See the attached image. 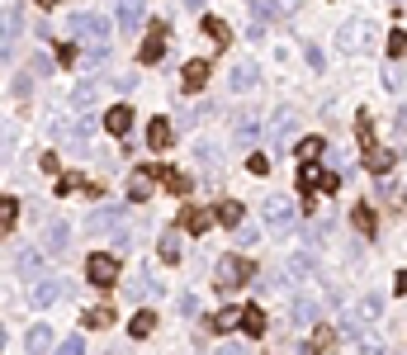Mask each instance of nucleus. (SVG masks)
Listing matches in <instances>:
<instances>
[{"mask_svg":"<svg viewBox=\"0 0 407 355\" xmlns=\"http://www.w3.org/2000/svg\"><path fill=\"white\" fill-rule=\"evenodd\" d=\"M24 28V15H19V5H0V38H15Z\"/></svg>","mask_w":407,"mask_h":355,"instance_id":"obj_18","label":"nucleus"},{"mask_svg":"<svg viewBox=\"0 0 407 355\" xmlns=\"http://www.w3.org/2000/svg\"><path fill=\"white\" fill-rule=\"evenodd\" d=\"M398 294H407V270H403V275H398Z\"/></svg>","mask_w":407,"mask_h":355,"instance_id":"obj_48","label":"nucleus"},{"mask_svg":"<svg viewBox=\"0 0 407 355\" xmlns=\"http://www.w3.org/2000/svg\"><path fill=\"white\" fill-rule=\"evenodd\" d=\"M218 355H246V346H237V341H223V346H218Z\"/></svg>","mask_w":407,"mask_h":355,"instance_id":"obj_46","label":"nucleus"},{"mask_svg":"<svg viewBox=\"0 0 407 355\" xmlns=\"http://www.w3.org/2000/svg\"><path fill=\"white\" fill-rule=\"evenodd\" d=\"M19 270H24V275L38 270V251H19Z\"/></svg>","mask_w":407,"mask_h":355,"instance_id":"obj_41","label":"nucleus"},{"mask_svg":"<svg viewBox=\"0 0 407 355\" xmlns=\"http://www.w3.org/2000/svg\"><path fill=\"white\" fill-rule=\"evenodd\" d=\"M237 242H242V246L256 242V227H251V223H242V227H237Z\"/></svg>","mask_w":407,"mask_h":355,"instance_id":"obj_45","label":"nucleus"},{"mask_svg":"<svg viewBox=\"0 0 407 355\" xmlns=\"http://www.w3.org/2000/svg\"><path fill=\"white\" fill-rule=\"evenodd\" d=\"M294 152H299L303 162H313V157H322V137H299V142H294Z\"/></svg>","mask_w":407,"mask_h":355,"instance_id":"obj_32","label":"nucleus"},{"mask_svg":"<svg viewBox=\"0 0 407 355\" xmlns=\"http://www.w3.org/2000/svg\"><path fill=\"white\" fill-rule=\"evenodd\" d=\"M157 251H162V261H180V227H171V232H162V242H157Z\"/></svg>","mask_w":407,"mask_h":355,"instance_id":"obj_27","label":"nucleus"},{"mask_svg":"<svg viewBox=\"0 0 407 355\" xmlns=\"http://www.w3.org/2000/svg\"><path fill=\"white\" fill-rule=\"evenodd\" d=\"M128 331H133L137 341H142V336H152V331H157V313H152V308H142L133 322H128Z\"/></svg>","mask_w":407,"mask_h":355,"instance_id":"obj_26","label":"nucleus"},{"mask_svg":"<svg viewBox=\"0 0 407 355\" xmlns=\"http://www.w3.org/2000/svg\"><path fill=\"white\" fill-rule=\"evenodd\" d=\"M365 166H370L374 175H388V171H393V152H388V147H370V152H365Z\"/></svg>","mask_w":407,"mask_h":355,"instance_id":"obj_22","label":"nucleus"},{"mask_svg":"<svg viewBox=\"0 0 407 355\" xmlns=\"http://www.w3.org/2000/svg\"><path fill=\"white\" fill-rule=\"evenodd\" d=\"M109 322H114L109 308H90V313H85V327H109Z\"/></svg>","mask_w":407,"mask_h":355,"instance_id":"obj_35","label":"nucleus"},{"mask_svg":"<svg viewBox=\"0 0 407 355\" xmlns=\"http://www.w3.org/2000/svg\"><path fill=\"white\" fill-rule=\"evenodd\" d=\"M294 133H299V110H294V105H279V110H275V119H270V142H279V147H284Z\"/></svg>","mask_w":407,"mask_h":355,"instance_id":"obj_6","label":"nucleus"},{"mask_svg":"<svg viewBox=\"0 0 407 355\" xmlns=\"http://www.w3.org/2000/svg\"><path fill=\"white\" fill-rule=\"evenodd\" d=\"M214 218L218 214H209V209H185V214H180V232H194V237H199V232H209Z\"/></svg>","mask_w":407,"mask_h":355,"instance_id":"obj_11","label":"nucleus"},{"mask_svg":"<svg viewBox=\"0 0 407 355\" xmlns=\"http://www.w3.org/2000/svg\"><path fill=\"white\" fill-rule=\"evenodd\" d=\"M0 346H5V327H0Z\"/></svg>","mask_w":407,"mask_h":355,"instance_id":"obj_50","label":"nucleus"},{"mask_svg":"<svg viewBox=\"0 0 407 355\" xmlns=\"http://www.w3.org/2000/svg\"><path fill=\"white\" fill-rule=\"evenodd\" d=\"M57 355H85V351H81V336H71V341H62V346H57Z\"/></svg>","mask_w":407,"mask_h":355,"instance_id":"obj_43","label":"nucleus"},{"mask_svg":"<svg viewBox=\"0 0 407 355\" xmlns=\"http://www.w3.org/2000/svg\"><path fill=\"white\" fill-rule=\"evenodd\" d=\"M246 275H251V261H246V256H232V251H227V256L218 261L214 279H218V289H223V294H232V289L242 284Z\"/></svg>","mask_w":407,"mask_h":355,"instance_id":"obj_3","label":"nucleus"},{"mask_svg":"<svg viewBox=\"0 0 407 355\" xmlns=\"http://www.w3.org/2000/svg\"><path fill=\"white\" fill-rule=\"evenodd\" d=\"M246 142H256V123H251V119L237 128V147H246Z\"/></svg>","mask_w":407,"mask_h":355,"instance_id":"obj_42","label":"nucleus"},{"mask_svg":"<svg viewBox=\"0 0 407 355\" xmlns=\"http://www.w3.org/2000/svg\"><path fill=\"white\" fill-rule=\"evenodd\" d=\"M53 346H57V336H53V327H48V322L28 327V336H24V351H28V355H48Z\"/></svg>","mask_w":407,"mask_h":355,"instance_id":"obj_8","label":"nucleus"},{"mask_svg":"<svg viewBox=\"0 0 407 355\" xmlns=\"http://www.w3.org/2000/svg\"><path fill=\"white\" fill-rule=\"evenodd\" d=\"M114 218H123V209H119V204H105V209H95V214H90V227H95V232H109Z\"/></svg>","mask_w":407,"mask_h":355,"instance_id":"obj_24","label":"nucleus"},{"mask_svg":"<svg viewBox=\"0 0 407 355\" xmlns=\"http://www.w3.org/2000/svg\"><path fill=\"white\" fill-rule=\"evenodd\" d=\"M360 28H365V24H346L341 33H336V38H341V48H351V53L365 48V33H360Z\"/></svg>","mask_w":407,"mask_h":355,"instance_id":"obj_30","label":"nucleus"},{"mask_svg":"<svg viewBox=\"0 0 407 355\" xmlns=\"http://www.w3.org/2000/svg\"><path fill=\"white\" fill-rule=\"evenodd\" d=\"M95 100H100V81H81V85H76V95H71L76 110H90Z\"/></svg>","mask_w":407,"mask_h":355,"instance_id":"obj_25","label":"nucleus"},{"mask_svg":"<svg viewBox=\"0 0 407 355\" xmlns=\"http://www.w3.org/2000/svg\"><path fill=\"white\" fill-rule=\"evenodd\" d=\"M180 5H185V10H204V0H180Z\"/></svg>","mask_w":407,"mask_h":355,"instance_id":"obj_47","label":"nucleus"},{"mask_svg":"<svg viewBox=\"0 0 407 355\" xmlns=\"http://www.w3.org/2000/svg\"><path fill=\"white\" fill-rule=\"evenodd\" d=\"M388 53H393V57L407 53V33H403V28H398V33H388Z\"/></svg>","mask_w":407,"mask_h":355,"instance_id":"obj_40","label":"nucleus"},{"mask_svg":"<svg viewBox=\"0 0 407 355\" xmlns=\"http://www.w3.org/2000/svg\"><path fill=\"white\" fill-rule=\"evenodd\" d=\"M246 166H251V175H266V171H270V157H266V152H251Z\"/></svg>","mask_w":407,"mask_h":355,"instance_id":"obj_38","label":"nucleus"},{"mask_svg":"<svg viewBox=\"0 0 407 355\" xmlns=\"http://www.w3.org/2000/svg\"><path fill=\"white\" fill-rule=\"evenodd\" d=\"M204 33H209L214 43H227V24H223V19H204Z\"/></svg>","mask_w":407,"mask_h":355,"instance_id":"obj_36","label":"nucleus"},{"mask_svg":"<svg viewBox=\"0 0 407 355\" xmlns=\"http://www.w3.org/2000/svg\"><path fill=\"white\" fill-rule=\"evenodd\" d=\"M85 279L100 284V289H109V284L119 279V256H90V261H85Z\"/></svg>","mask_w":407,"mask_h":355,"instance_id":"obj_5","label":"nucleus"},{"mask_svg":"<svg viewBox=\"0 0 407 355\" xmlns=\"http://www.w3.org/2000/svg\"><path fill=\"white\" fill-rule=\"evenodd\" d=\"M38 5H43V10H53V5H57V0H38Z\"/></svg>","mask_w":407,"mask_h":355,"instance_id":"obj_49","label":"nucleus"},{"mask_svg":"<svg viewBox=\"0 0 407 355\" xmlns=\"http://www.w3.org/2000/svg\"><path fill=\"white\" fill-rule=\"evenodd\" d=\"M28 299H33V303H53V299H62V284H57V279H38Z\"/></svg>","mask_w":407,"mask_h":355,"instance_id":"obj_28","label":"nucleus"},{"mask_svg":"<svg viewBox=\"0 0 407 355\" xmlns=\"http://www.w3.org/2000/svg\"><path fill=\"white\" fill-rule=\"evenodd\" d=\"M232 322H242V313H232V308H223V313L214 318V327H218V331H227Z\"/></svg>","mask_w":407,"mask_h":355,"instance_id":"obj_39","label":"nucleus"},{"mask_svg":"<svg viewBox=\"0 0 407 355\" xmlns=\"http://www.w3.org/2000/svg\"><path fill=\"white\" fill-rule=\"evenodd\" d=\"M71 33H76V43H85V48H90V53H105V43H109V33H114V24H109L105 15H90V10H76V15H71Z\"/></svg>","mask_w":407,"mask_h":355,"instance_id":"obj_1","label":"nucleus"},{"mask_svg":"<svg viewBox=\"0 0 407 355\" xmlns=\"http://www.w3.org/2000/svg\"><path fill=\"white\" fill-rule=\"evenodd\" d=\"M162 180H166L175 194H190V175H185V171H162Z\"/></svg>","mask_w":407,"mask_h":355,"instance_id":"obj_33","label":"nucleus"},{"mask_svg":"<svg viewBox=\"0 0 407 355\" xmlns=\"http://www.w3.org/2000/svg\"><path fill=\"white\" fill-rule=\"evenodd\" d=\"M318 318H322V308L308 299V294H299V299H294V322H299V327H318Z\"/></svg>","mask_w":407,"mask_h":355,"instance_id":"obj_14","label":"nucleus"},{"mask_svg":"<svg viewBox=\"0 0 407 355\" xmlns=\"http://www.w3.org/2000/svg\"><path fill=\"white\" fill-rule=\"evenodd\" d=\"M237 327H242L246 336H266V308H261V303L242 308V322H237Z\"/></svg>","mask_w":407,"mask_h":355,"instance_id":"obj_12","label":"nucleus"},{"mask_svg":"<svg viewBox=\"0 0 407 355\" xmlns=\"http://www.w3.org/2000/svg\"><path fill=\"white\" fill-rule=\"evenodd\" d=\"M142 10H147V0H119V33L142 24Z\"/></svg>","mask_w":407,"mask_h":355,"instance_id":"obj_10","label":"nucleus"},{"mask_svg":"<svg viewBox=\"0 0 407 355\" xmlns=\"http://www.w3.org/2000/svg\"><path fill=\"white\" fill-rule=\"evenodd\" d=\"M147 147H152V152L171 147V123H166V119H152V123H147Z\"/></svg>","mask_w":407,"mask_h":355,"instance_id":"obj_20","label":"nucleus"},{"mask_svg":"<svg viewBox=\"0 0 407 355\" xmlns=\"http://www.w3.org/2000/svg\"><path fill=\"white\" fill-rule=\"evenodd\" d=\"M261 214H266V227H275V232H284V227L294 223V204H289L284 194H266Z\"/></svg>","mask_w":407,"mask_h":355,"instance_id":"obj_4","label":"nucleus"},{"mask_svg":"<svg viewBox=\"0 0 407 355\" xmlns=\"http://www.w3.org/2000/svg\"><path fill=\"white\" fill-rule=\"evenodd\" d=\"M162 53H166V28L157 24L147 38H142V53H137V62H142V67H152V62H162Z\"/></svg>","mask_w":407,"mask_h":355,"instance_id":"obj_9","label":"nucleus"},{"mask_svg":"<svg viewBox=\"0 0 407 355\" xmlns=\"http://www.w3.org/2000/svg\"><path fill=\"white\" fill-rule=\"evenodd\" d=\"M67 137H71V147H81V152H85V142H90V123L81 119V123H76V128H71Z\"/></svg>","mask_w":407,"mask_h":355,"instance_id":"obj_37","label":"nucleus"},{"mask_svg":"<svg viewBox=\"0 0 407 355\" xmlns=\"http://www.w3.org/2000/svg\"><path fill=\"white\" fill-rule=\"evenodd\" d=\"M194 152H199V162H204V166H214V162H218V152H214V147H209V142H199Z\"/></svg>","mask_w":407,"mask_h":355,"instance_id":"obj_44","label":"nucleus"},{"mask_svg":"<svg viewBox=\"0 0 407 355\" xmlns=\"http://www.w3.org/2000/svg\"><path fill=\"white\" fill-rule=\"evenodd\" d=\"M128 199H137V204L152 199V171H133L128 175Z\"/></svg>","mask_w":407,"mask_h":355,"instance_id":"obj_21","label":"nucleus"},{"mask_svg":"<svg viewBox=\"0 0 407 355\" xmlns=\"http://www.w3.org/2000/svg\"><path fill=\"white\" fill-rule=\"evenodd\" d=\"M336 341H341V331H336V327H318V336H313L308 351H313V355H331V351H336Z\"/></svg>","mask_w":407,"mask_h":355,"instance_id":"obj_23","label":"nucleus"},{"mask_svg":"<svg viewBox=\"0 0 407 355\" xmlns=\"http://www.w3.org/2000/svg\"><path fill=\"white\" fill-rule=\"evenodd\" d=\"M322 175H327V171H318L313 162H303V171H299V190H303V199H313V190H322Z\"/></svg>","mask_w":407,"mask_h":355,"instance_id":"obj_19","label":"nucleus"},{"mask_svg":"<svg viewBox=\"0 0 407 355\" xmlns=\"http://www.w3.org/2000/svg\"><path fill=\"white\" fill-rule=\"evenodd\" d=\"M383 313V299H374V294H365V299L351 303V313H346V322H341V331L351 336V341H365V327L374 322Z\"/></svg>","mask_w":407,"mask_h":355,"instance_id":"obj_2","label":"nucleus"},{"mask_svg":"<svg viewBox=\"0 0 407 355\" xmlns=\"http://www.w3.org/2000/svg\"><path fill=\"white\" fill-rule=\"evenodd\" d=\"M180 81L190 85V90H199V85L209 81V62H204V57H190V62H185V71H180Z\"/></svg>","mask_w":407,"mask_h":355,"instance_id":"obj_17","label":"nucleus"},{"mask_svg":"<svg viewBox=\"0 0 407 355\" xmlns=\"http://www.w3.org/2000/svg\"><path fill=\"white\" fill-rule=\"evenodd\" d=\"M261 81V67H256V62H237V67H232V90H251V85Z\"/></svg>","mask_w":407,"mask_h":355,"instance_id":"obj_16","label":"nucleus"},{"mask_svg":"<svg viewBox=\"0 0 407 355\" xmlns=\"http://www.w3.org/2000/svg\"><path fill=\"white\" fill-rule=\"evenodd\" d=\"M105 128H109L114 137H123L128 128H133V110H128V105H114V110L105 114Z\"/></svg>","mask_w":407,"mask_h":355,"instance_id":"obj_13","label":"nucleus"},{"mask_svg":"<svg viewBox=\"0 0 407 355\" xmlns=\"http://www.w3.org/2000/svg\"><path fill=\"white\" fill-rule=\"evenodd\" d=\"M294 10H299V0H256V19H279Z\"/></svg>","mask_w":407,"mask_h":355,"instance_id":"obj_15","label":"nucleus"},{"mask_svg":"<svg viewBox=\"0 0 407 355\" xmlns=\"http://www.w3.org/2000/svg\"><path fill=\"white\" fill-rule=\"evenodd\" d=\"M67 242H71V227H67V218H48V223H43V251H48V256H62V251H67Z\"/></svg>","mask_w":407,"mask_h":355,"instance_id":"obj_7","label":"nucleus"},{"mask_svg":"<svg viewBox=\"0 0 407 355\" xmlns=\"http://www.w3.org/2000/svg\"><path fill=\"white\" fill-rule=\"evenodd\" d=\"M242 218H246V209L237 204V199H227V204L218 209V223H227V227H242Z\"/></svg>","mask_w":407,"mask_h":355,"instance_id":"obj_29","label":"nucleus"},{"mask_svg":"<svg viewBox=\"0 0 407 355\" xmlns=\"http://www.w3.org/2000/svg\"><path fill=\"white\" fill-rule=\"evenodd\" d=\"M351 218H355V227H360V232H374V209H370V204H360Z\"/></svg>","mask_w":407,"mask_h":355,"instance_id":"obj_34","label":"nucleus"},{"mask_svg":"<svg viewBox=\"0 0 407 355\" xmlns=\"http://www.w3.org/2000/svg\"><path fill=\"white\" fill-rule=\"evenodd\" d=\"M15 218H19V204H15L10 194H0V232H10V227H15Z\"/></svg>","mask_w":407,"mask_h":355,"instance_id":"obj_31","label":"nucleus"}]
</instances>
